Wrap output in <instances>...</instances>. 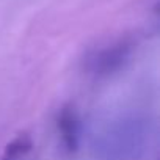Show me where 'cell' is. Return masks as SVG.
<instances>
[{"label": "cell", "mask_w": 160, "mask_h": 160, "mask_svg": "<svg viewBox=\"0 0 160 160\" xmlns=\"http://www.w3.org/2000/svg\"><path fill=\"white\" fill-rule=\"evenodd\" d=\"M129 46L126 44H116L112 47H107L105 50H101L94 60H93V68L98 72H113L116 69H119L129 58Z\"/></svg>", "instance_id": "6da1fadb"}, {"label": "cell", "mask_w": 160, "mask_h": 160, "mask_svg": "<svg viewBox=\"0 0 160 160\" xmlns=\"http://www.w3.org/2000/svg\"><path fill=\"white\" fill-rule=\"evenodd\" d=\"M58 129L66 148L75 149L77 141H78V119L75 113L71 110H63L58 118Z\"/></svg>", "instance_id": "7a4b0ae2"}, {"label": "cell", "mask_w": 160, "mask_h": 160, "mask_svg": "<svg viewBox=\"0 0 160 160\" xmlns=\"http://www.w3.org/2000/svg\"><path fill=\"white\" fill-rule=\"evenodd\" d=\"M30 148H32L30 137L25 133H21L7 146V149L2 155V160H21L22 157H25V154L30 151Z\"/></svg>", "instance_id": "3957f363"}]
</instances>
